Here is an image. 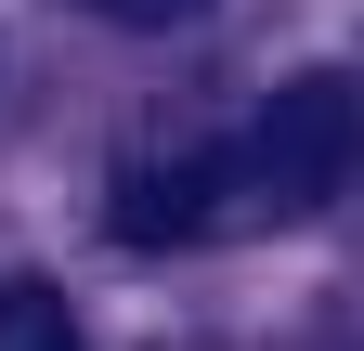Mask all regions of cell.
Masks as SVG:
<instances>
[{
    "instance_id": "cell-1",
    "label": "cell",
    "mask_w": 364,
    "mask_h": 351,
    "mask_svg": "<svg viewBox=\"0 0 364 351\" xmlns=\"http://www.w3.org/2000/svg\"><path fill=\"white\" fill-rule=\"evenodd\" d=\"M351 183H364V78L312 65L247 117V195L260 222H299V208H338Z\"/></svg>"
},
{
    "instance_id": "cell-2",
    "label": "cell",
    "mask_w": 364,
    "mask_h": 351,
    "mask_svg": "<svg viewBox=\"0 0 364 351\" xmlns=\"http://www.w3.org/2000/svg\"><path fill=\"white\" fill-rule=\"evenodd\" d=\"M221 222H260L247 144H196V156H156V169L117 183V234H130V247H196V234H221Z\"/></svg>"
},
{
    "instance_id": "cell-3",
    "label": "cell",
    "mask_w": 364,
    "mask_h": 351,
    "mask_svg": "<svg viewBox=\"0 0 364 351\" xmlns=\"http://www.w3.org/2000/svg\"><path fill=\"white\" fill-rule=\"evenodd\" d=\"M0 351H78L65 286H39V274H14V286H0Z\"/></svg>"
},
{
    "instance_id": "cell-4",
    "label": "cell",
    "mask_w": 364,
    "mask_h": 351,
    "mask_svg": "<svg viewBox=\"0 0 364 351\" xmlns=\"http://www.w3.org/2000/svg\"><path fill=\"white\" fill-rule=\"evenodd\" d=\"M105 14H117V26H144V39H156V26H196V14H208V0H105Z\"/></svg>"
}]
</instances>
